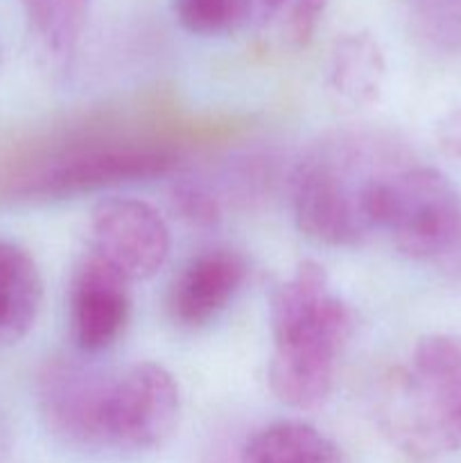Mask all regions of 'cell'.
Listing matches in <instances>:
<instances>
[{
	"instance_id": "obj_1",
	"label": "cell",
	"mask_w": 461,
	"mask_h": 463,
	"mask_svg": "<svg viewBox=\"0 0 461 463\" xmlns=\"http://www.w3.org/2000/svg\"><path fill=\"white\" fill-rule=\"evenodd\" d=\"M170 145L129 134H61L18 143L0 154V199L57 202L170 175Z\"/></svg>"
},
{
	"instance_id": "obj_2",
	"label": "cell",
	"mask_w": 461,
	"mask_h": 463,
	"mask_svg": "<svg viewBox=\"0 0 461 463\" xmlns=\"http://www.w3.org/2000/svg\"><path fill=\"white\" fill-rule=\"evenodd\" d=\"M269 387L292 410H316L328 401L337 362L355 330L351 306L333 292L315 260L298 262L271 294Z\"/></svg>"
},
{
	"instance_id": "obj_3",
	"label": "cell",
	"mask_w": 461,
	"mask_h": 463,
	"mask_svg": "<svg viewBox=\"0 0 461 463\" xmlns=\"http://www.w3.org/2000/svg\"><path fill=\"white\" fill-rule=\"evenodd\" d=\"M402 161L387 140L339 134L298 161L292 211L298 231L325 247H357L375 233L380 184Z\"/></svg>"
},
{
	"instance_id": "obj_4",
	"label": "cell",
	"mask_w": 461,
	"mask_h": 463,
	"mask_svg": "<svg viewBox=\"0 0 461 463\" xmlns=\"http://www.w3.org/2000/svg\"><path fill=\"white\" fill-rule=\"evenodd\" d=\"M382 428L405 455L437 459L461 448V337H420L384 389Z\"/></svg>"
},
{
	"instance_id": "obj_5",
	"label": "cell",
	"mask_w": 461,
	"mask_h": 463,
	"mask_svg": "<svg viewBox=\"0 0 461 463\" xmlns=\"http://www.w3.org/2000/svg\"><path fill=\"white\" fill-rule=\"evenodd\" d=\"M375 231L411 260H434L461 244V193L438 167L402 163L373 202Z\"/></svg>"
},
{
	"instance_id": "obj_6",
	"label": "cell",
	"mask_w": 461,
	"mask_h": 463,
	"mask_svg": "<svg viewBox=\"0 0 461 463\" xmlns=\"http://www.w3.org/2000/svg\"><path fill=\"white\" fill-rule=\"evenodd\" d=\"M181 389L156 362H134L108 373L102 405V452H152L179 428Z\"/></svg>"
},
{
	"instance_id": "obj_7",
	"label": "cell",
	"mask_w": 461,
	"mask_h": 463,
	"mask_svg": "<svg viewBox=\"0 0 461 463\" xmlns=\"http://www.w3.org/2000/svg\"><path fill=\"white\" fill-rule=\"evenodd\" d=\"M89 253L125 276L147 280L170 258L172 238L165 220L140 199H104L90 213Z\"/></svg>"
},
{
	"instance_id": "obj_8",
	"label": "cell",
	"mask_w": 461,
	"mask_h": 463,
	"mask_svg": "<svg viewBox=\"0 0 461 463\" xmlns=\"http://www.w3.org/2000/svg\"><path fill=\"white\" fill-rule=\"evenodd\" d=\"M111 369L71 357L45 362L36 380L43 425L75 450L102 452V405Z\"/></svg>"
},
{
	"instance_id": "obj_9",
	"label": "cell",
	"mask_w": 461,
	"mask_h": 463,
	"mask_svg": "<svg viewBox=\"0 0 461 463\" xmlns=\"http://www.w3.org/2000/svg\"><path fill=\"white\" fill-rule=\"evenodd\" d=\"M129 280L86 251L77 262L68 294V324L72 344L84 355L107 351L129 319Z\"/></svg>"
},
{
	"instance_id": "obj_10",
	"label": "cell",
	"mask_w": 461,
	"mask_h": 463,
	"mask_svg": "<svg viewBox=\"0 0 461 463\" xmlns=\"http://www.w3.org/2000/svg\"><path fill=\"white\" fill-rule=\"evenodd\" d=\"M247 276V258L235 249L215 247L197 253L172 283V319L188 328L206 326L229 307Z\"/></svg>"
},
{
	"instance_id": "obj_11",
	"label": "cell",
	"mask_w": 461,
	"mask_h": 463,
	"mask_svg": "<svg viewBox=\"0 0 461 463\" xmlns=\"http://www.w3.org/2000/svg\"><path fill=\"white\" fill-rule=\"evenodd\" d=\"M43 303V279L34 258L16 242L0 240V346L16 344L34 328Z\"/></svg>"
},
{
	"instance_id": "obj_12",
	"label": "cell",
	"mask_w": 461,
	"mask_h": 463,
	"mask_svg": "<svg viewBox=\"0 0 461 463\" xmlns=\"http://www.w3.org/2000/svg\"><path fill=\"white\" fill-rule=\"evenodd\" d=\"M242 463H343L337 443L301 420H278L258 430L244 446Z\"/></svg>"
},
{
	"instance_id": "obj_13",
	"label": "cell",
	"mask_w": 461,
	"mask_h": 463,
	"mask_svg": "<svg viewBox=\"0 0 461 463\" xmlns=\"http://www.w3.org/2000/svg\"><path fill=\"white\" fill-rule=\"evenodd\" d=\"M328 80L348 102H375L384 86V54L378 41L364 32L342 36L330 52Z\"/></svg>"
},
{
	"instance_id": "obj_14",
	"label": "cell",
	"mask_w": 461,
	"mask_h": 463,
	"mask_svg": "<svg viewBox=\"0 0 461 463\" xmlns=\"http://www.w3.org/2000/svg\"><path fill=\"white\" fill-rule=\"evenodd\" d=\"M32 32L54 63L71 61L80 45L90 0H23Z\"/></svg>"
},
{
	"instance_id": "obj_15",
	"label": "cell",
	"mask_w": 461,
	"mask_h": 463,
	"mask_svg": "<svg viewBox=\"0 0 461 463\" xmlns=\"http://www.w3.org/2000/svg\"><path fill=\"white\" fill-rule=\"evenodd\" d=\"M328 0H249V16L271 41L303 48L312 41Z\"/></svg>"
},
{
	"instance_id": "obj_16",
	"label": "cell",
	"mask_w": 461,
	"mask_h": 463,
	"mask_svg": "<svg viewBox=\"0 0 461 463\" xmlns=\"http://www.w3.org/2000/svg\"><path fill=\"white\" fill-rule=\"evenodd\" d=\"M176 21L190 34L224 36L244 25L249 0H172Z\"/></svg>"
},
{
	"instance_id": "obj_17",
	"label": "cell",
	"mask_w": 461,
	"mask_h": 463,
	"mask_svg": "<svg viewBox=\"0 0 461 463\" xmlns=\"http://www.w3.org/2000/svg\"><path fill=\"white\" fill-rule=\"evenodd\" d=\"M419 32L446 52H461V0H428L419 9Z\"/></svg>"
},
{
	"instance_id": "obj_18",
	"label": "cell",
	"mask_w": 461,
	"mask_h": 463,
	"mask_svg": "<svg viewBox=\"0 0 461 463\" xmlns=\"http://www.w3.org/2000/svg\"><path fill=\"white\" fill-rule=\"evenodd\" d=\"M172 203H174V211L179 213V217H183L188 224L199 226V229H212L221 217L217 199L203 185L188 184V181L174 185Z\"/></svg>"
},
{
	"instance_id": "obj_19",
	"label": "cell",
	"mask_w": 461,
	"mask_h": 463,
	"mask_svg": "<svg viewBox=\"0 0 461 463\" xmlns=\"http://www.w3.org/2000/svg\"><path fill=\"white\" fill-rule=\"evenodd\" d=\"M437 143L450 158H461V107L452 109L437 127Z\"/></svg>"
},
{
	"instance_id": "obj_20",
	"label": "cell",
	"mask_w": 461,
	"mask_h": 463,
	"mask_svg": "<svg viewBox=\"0 0 461 463\" xmlns=\"http://www.w3.org/2000/svg\"><path fill=\"white\" fill-rule=\"evenodd\" d=\"M5 459V443H3V437H0V463Z\"/></svg>"
}]
</instances>
